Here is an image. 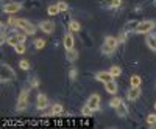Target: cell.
<instances>
[{"mask_svg": "<svg viewBox=\"0 0 156 129\" xmlns=\"http://www.w3.org/2000/svg\"><path fill=\"white\" fill-rule=\"evenodd\" d=\"M16 78V73L8 64H2V75H0V81L2 83H9Z\"/></svg>", "mask_w": 156, "mask_h": 129, "instance_id": "obj_1", "label": "cell"}, {"mask_svg": "<svg viewBox=\"0 0 156 129\" xmlns=\"http://www.w3.org/2000/svg\"><path fill=\"white\" fill-rule=\"evenodd\" d=\"M28 106V90H22L17 98V110H23Z\"/></svg>", "mask_w": 156, "mask_h": 129, "instance_id": "obj_3", "label": "cell"}, {"mask_svg": "<svg viewBox=\"0 0 156 129\" xmlns=\"http://www.w3.org/2000/svg\"><path fill=\"white\" fill-rule=\"evenodd\" d=\"M73 45H75V39H73V36H72V31L70 33H66V36H64V48L70 50V48H73Z\"/></svg>", "mask_w": 156, "mask_h": 129, "instance_id": "obj_10", "label": "cell"}, {"mask_svg": "<svg viewBox=\"0 0 156 129\" xmlns=\"http://www.w3.org/2000/svg\"><path fill=\"white\" fill-rule=\"evenodd\" d=\"M100 95H97V93H92L89 98H87V103L86 104L90 107V109H94V110H98L100 109Z\"/></svg>", "mask_w": 156, "mask_h": 129, "instance_id": "obj_4", "label": "cell"}, {"mask_svg": "<svg viewBox=\"0 0 156 129\" xmlns=\"http://www.w3.org/2000/svg\"><path fill=\"white\" fill-rule=\"evenodd\" d=\"M62 110H64L62 104H59V103H55V104L51 106V110H50V114H51V115H59V114H62Z\"/></svg>", "mask_w": 156, "mask_h": 129, "instance_id": "obj_17", "label": "cell"}, {"mask_svg": "<svg viewBox=\"0 0 156 129\" xmlns=\"http://www.w3.org/2000/svg\"><path fill=\"white\" fill-rule=\"evenodd\" d=\"M147 124L150 127H156V115H148L147 117Z\"/></svg>", "mask_w": 156, "mask_h": 129, "instance_id": "obj_25", "label": "cell"}, {"mask_svg": "<svg viewBox=\"0 0 156 129\" xmlns=\"http://www.w3.org/2000/svg\"><path fill=\"white\" fill-rule=\"evenodd\" d=\"M154 110H156V103H154Z\"/></svg>", "mask_w": 156, "mask_h": 129, "instance_id": "obj_35", "label": "cell"}, {"mask_svg": "<svg viewBox=\"0 0 156 129\" xmlns=\"http://www.w3.org/2000/svg\"><path fill=\"white\" fill-rule=\"evenodd\" d=\"M66 58L70 61V62H73V61H76L78 59V51L75 50V48H70V50H66Z\"/></svg>", "mask_w": 156, "mask_h": 129, "instance_id": "obj_16", "label": "cell"}, {"mask_svg": "<svg viewBox=\"0 0 156 129\" xmlns=\"http://www.w3.org/2000/svg\"><path fill=\"white\" fill-rule=\"evenodd\" d=\"M109 72L112 73V76H114V78H115V76H120V73H122V70H120V67H111L109 69Z\"/></svg>", "mask_w": 156, "mask_h": 129, "instance_id": "obj_29", "label": "cell"}, {"mask_svg": "<svg viewBox=\"0 0 156 129\" xmlns=\"http://www.w3.org/2000/svg\"><path fill=\"white\" fill-rule=\"evenodd\" d=\"M123 41H125V34H120L119 36V42H123Z\"/></svg>", "mask_w": 156, "mask_h": 129, "instance_id": "obj_34", "label": "cell"}, {"mask_svg": "<svg viewBox=\"0 0 156 129\" xmlns=\"http://www.w3.org/2000/svg\"><path fill=\"white\" fill-rule=\"evenodd\" d=\"M115 51V48H112L111 45H108L106 42L101 45V53H105V55H111V53H114Z\"/></svg>", "mask_w": 156, "mask_h": 129, "instance_id": "obj_21", "label": "cell"}, {"mask_svg": "<svg viewBox=\"0 0 156 129\" xmlns=\"http://www.w3.org/2000/svg\"><path fill=\"white\" fill-rule=\"evenodd\" d=\"M154 27H156L154 20H142V22L137 23L136 33H139V34H147V33H150Z\"/></svg>", "mask_w": 156, "mask_h": 129, "instance_id": "obj_2", "label": "cell"}, {"mask_svg": "<svg viewBox=\"0 0 156 129\" xmlns=\"http://www.w3.org/2000/svg\"><path fill=\"white\" fill-rule=\"evenodd\" d=\"M145 42H147V45H148V48H150V50L156 51V37H154V36H147Z\"/></svg>", "mask_w": 156, "mask_h": 129, "instance_id": "obj_18", "label": "cell"}, {"mask_svg": "<svg viewBox=\"0 0 156 129\" xmlns=\"http://www.w3.org/2000/svg\"><path fill=\"white\" fill-rule=\"evenodd\" d=\"M76 73H78V70H76L75 67H72V69H70V80H75V78H76Z\"/></svg>", "mask_w": 156, "mask_h": 129, "instance_id": "obj_32", "label": "cell"}, {"mask_svg": "<svg viewBox=\"0 0 156 129\" xmlns=\"http://www.w3.org/2000/svg\"><path fill=\"white\" fill-rule=\"evenodd\" d=\"M16 33H17V36H19V41H20V42H25V41H27V36H28V34L25 33L23 30H22V31H16Z\"/></svg>", "mask_w": 156, "mask_h": 129, "instance_id": "obj_30", "label": "cell"}, {"mask_svg": "<svg viewBox=\"0 0 156 129\" xmlns=\"http://www.w3.org/2000/svg\"><path fill=\"white\" fill-rule=\"evenodd\" d=\"M140 93H142V90H140V86H136V87H129L128 89V92H126V97H128V100H131V101H134V100H137L139 97H140Z\"/></svg>", "mask_w": 156, "mask_h": 129, "instance_id": "obj_7", "label": "cell"}, {"mask_svg": "<svg viewBox=\"0 0 156 129\" xmlns=\"http://www.w3.org/2000/svg\"><path fill=\"white\" fill-rule=\"evenodd\" d=\"M47 12H48V16H56L58 12H61V11H59L58 5H50V6L47 8Z\"/></svg>", "mask_w": 156, "mask_h": 129, "instance_id": "obj_22", "label": "cell"}, {"mask_svg": "<svg viewBox=\"0 0 156 129\" xmlns=\"http://www.w3.org/2000/svg\"><path fill=\"white\" fill-rule=\"evenodd\" d=\"M95 80L98 83H108V81L114 80V76H112V73L109 70L108 72H98V73H95Z\"/></svg>", "mask_w": 156, "mask_h": 129, "instance_id": "obj_8", "label": "cell"}, {"mask_svg": "<svg viewBox=\"0 0 156 129\" xmlns=\"http://www.w3.org/2000/svg\"><path fill=\"white\" fill-rule=\"evenodd\" d=\"M140 83H142V80H140V76H137V75H133L131 78H129V86H133V87L140 86Z\"/></svg>", "mask_w": 156, "mask_h": 129, "instance_id": "obj_20", "label": "cell"}, {"mask_svg": "<svg viewBox=\"0 0 156 129\" xmlns=\"http://www.w3.org/2000/svg\"><path fill=\"white\" fill-rule=\"evenodd\" d=\"M122 0H103V6L106 8H119Z\"/></svg>", "mask_w": 156, "mask_h": 129, "instance_id": "obj_14", "label": "cell"}, {"mask_svg": "<svg viewBox=\"0 0 156 129\" xmlns=\"http://www.w3.org/2000/svg\"><path fill=\"white\" fill-rule=\"evenodd\" d=\"M56 5H58V8H59V11H61V12H62V11H67V9H69V5H67L66 2H58Z\"/></svg>", "mask_w": 156, "mask_h": 129, "instance_id": "obj_31", "label": "cell"}, {"mask_svg": "<svg viewBox=\"0 0 156 129\" xmlns=\"http://www.w3.org/2000/svg\"><path fill=\"white\" fill-rule=\"evenodd\" d=\"M115 114L119 115V117H122V118H123V117H126V115H128V107L122 103V104H119V106L115 107Z\"/></svg>", "mask_w": 156, "mask_h": 129, "instance_id": "obj_13", "label": "cell"}, {"mask_svg": "<svg viewBox=\"0 0 156 129\" xmlns=\"http://www.w3.org/2000/svg\"><path fill=\"white\" fill-rule=\"evenodd\" d=\"M22 8L20 3H16V2H12V3H8L3 6V12H6V14H14V12H17L19 9Z\"/></svg>", "mask_w": 156, "mask_h": 129, "instance_id": "obj_9", "label": "cell"}, {"mask_svg": "<svg viewBox=\"0 0 156 129\" xmlns=\"http://www.w3.org/2000/svg\"><path fill=\"white\" fill-rule=\"evenodd\" d=\"M44 47H45V41L44 39H36L34 41V48L36 50H42Z\"/></svg>", "mask_w": 156, "mask_h": 129, "instance_id": "obj_27", "label": "cell"}, {"mask_svg": "<svg viewBox=\"0 0 156 129\" xmlns=\"http://www.w3.org/2000/svg\"><path fill=\"white\" fill-rule=\"evenodd\" d=\"M105 42H106L108 45H111L112 48H117V45H119V39H115L114 36H106Z\"/></svg>", "mask_w": 156, "mask_h": 129, "instance_id": "obj_19", "label": "cell"}, {"mask_svg": "<svg viewBox=\"0 0 156 129\" xmlns=\"http://www.w3.org/2000/svg\"><path fill=\"white\" fill-rule=\"evenodd\" d=\"M117 83L114 81V80H111V81H108V83H105V90L108 93H111V95H115L117 93Z\"/></svg>", "mask_w": 156, "mask_h": 129, "instance_id": "obj_11", "label": "cell"}, {"mask_svg": "<svg viewBox=\"0 0 156 129\" xmlns=\"http://www.w3.org/2000/svg\"><path fill=\"white\" fill-rule=\"evenodd\" d=\"M37 84H39V83H37L36 78H31V80H30V87H37Z\"/></svg>", "mask_w": 156, "mask_h": 129, "instance_id": "obj_33", "label": "cell"}, {"mask_svg": "<svg viewBox=\"0 0 156 129\" xmlns=\"http://www.w3.org/2000/svg\"><path fill=\"white\" fill-rule=\"evenodd\" d=\"M14 50H16V53H17V55H23V53H25V50H27V47H25V42H19V44L14 47Z\"/></svg>", "mask_w": 156, "mask_h": 129, "instance_id": "obj_23", "label": "cell"}, {"mask_svg": "<svg viewBox=\"0 0 156 129\" xmlns=\"http://www.w3.org/2000/svg\"><path fill=\"white\" fill-rule=\"evenodd\" d=\"M94 112H95V110H94V109H90L87 104H86V106H83V109H81V114H83V115H86V117H90V115H92Z\"/></svg>", "mask_w": 156, "mask_h": 129, "instance_id": "obj_24", "label": "cell"}, {"mask_svg": "<svg viewBox=\"0 0 156 129\" xmlns=\"http://www.w3.org/2000/svg\"><path fill=\"white\" fill-rule=\"evenodd\" d=\"M36 107L39 110H44L45 107H48V98L45 93H39L37 98H36Z\"/></svg>", "mask_w": 156, "mask_h": 129, "instance_id": "obj_6", "label": "cell"}, {"mask_svg": "<svg viewBox=\"0 0 156 129\" xmlns=\"http://www.w3.org/2000/svg\"><path fill=\"white\" fill-rule=\"evenodd\" d=\"M119 104H122V100H120L119 97H114V98L109 101V106H111V107H114V109H115L117 106H119Z\"/></svg>", "mask_w": 156, "mask_h": 129, "instance_id": "obj_26", "label": "cell"}, {"mask_svg": "<svg viewBox=\"0 0 156 129\" xmlns=\"http://www.w3.org/2000/svg\"><path fill=\"white\" fill-rule=\"evenodd\" d=\"M19 67H20L22 70H28V69H30V62H28L27 59H20V61H19Z\"/></svg>", "mask_w": 156, "mask_h": 129, "instance_id": "obj_28", "label": "cell"}, {"mask_svg": "<svg viewBox=\"0 0 156 129\" xmlns=\"http://www.w3.org/2000/svg\"><path fill=\"white\" fill-rule=\"evenodd\" d=\"M69 30L72 31V33H78V31H80L81 30V23L80 22H78V20H70L69 22Z\"/></svg>", "mask_w": 156, "mask_h": 129, "instance_id": "obj_15", "label": "cell"}, {"mask_svg": "<svg viewBox=\"0 0 156 129\" xmlns=\"http://www.w3.org/2000/svg\"><path fill=\"white\" fill-rule=\"evenodd\" d=\"M39 28H41V31L45 33V34H51L53 30H55V23L51 20H42L41 23H39Z\"/></svg>", "mask_w": 156, "mask_h": 129, "instance_id": "obj_5", "label": "cell"}, {"mask_svg": "<svg viewBox=\"0 0 156 129\" xmlns=\"http://www.w3.org/2000/svg\"><path fill=\"white\" fill-rule=\"evenodd\" d=\"M19 42H20V41H19L17 33H12L9 37H6V44H8V45H11V47H16Z\"/></svg>", "mask_w": 156, "mask_h": 129, "instance_id": "obj_12", "label": "cell"}]
</instances>
